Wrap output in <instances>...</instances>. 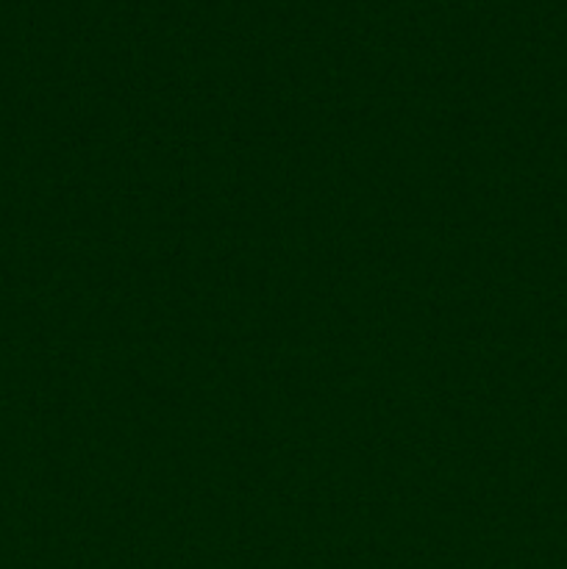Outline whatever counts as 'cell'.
Returning <instances> with one entry per match:
<instances>
[]
</instances>
